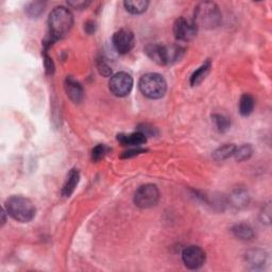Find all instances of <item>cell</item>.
Listing matches in <instances>:
<instances>
[{
    "instance_id": "1",
    "label": "cell",
    "mask_w": 272,
    "mask_h": 272,
    "mask_svg": "<svg viewBox=\"0 0 272 272\" xmlns=\"http://www.w3.org/2000/svg\"><path fill=\"white\" fill-rule=\"evenodd\" d=\"M73 25V15L66 6H56L48 17L49 36L54 40L62 38L70 31Z\"/></svg>"
},
{
    "instance_id": "2",
    "label": "cell",
    "mask_w": 272,
    "mask_h": 272,
    "mask_svg": "<svg viewBox=\"0 0 272 272\" xmlns=\"http://www.w3.org/2000/svg\"><path fill=\"white\" fill-rule=\"evenodd\" d=\"M5 212L13 219L27 223L30 222L36 215L35 205L28 198L23 196H12L5 201Z\"/></svg>"
},
{
    "instance_id": "3",
    "label": "cell",
    "mask_w": 272,
    "mask_h": 272,
    "mask_svg": "<svg viewBox=\"0 0 272 272\" xmlns=\"http://www.w3.org/2000/svg\"><path fill=\"white\" fill-rule=\"evenodd\" d=\"M145 52L153 62L159 65H169L176 61H179L183 54L184 48L179 45L163 46L158 44H152L146 47Z\"/></svg>"
},
{
    "instance_id": "4",
    "label": "cell",
    "mask_w": 272,
    "mask_h": 272,
    "mask_svg": "<svg viewBox=\"0 0 272 272\" xmlns=\"http://www.w3.org/2000/svg\"><path fill=\"white\" fill-rule=\"evenodd\" d=\"M221 19L222 14L219 6L215 2L210 1L201 2L197 5L193 18L198 28L203 27L205 29H214L218 27L221 23Z\"/></svg>"
},
{
    "instance_id": "5",
    "label": "cell",
    "mask_w": 272,
    "mask_h": 272,
    "mask_svg": "<svg viewBox=\"0 0 272 272\" xmlns=\"http://www.w3.org/2000/svg\"><path fill=\"white\" fill-rule=\"evenodd\" d=\"M139 91L149 99H160L164 97L167 91V83L160 73H146L139 80Z\"/></svg>"
},
{
    "instance_id": "6",
    "label": "cell",
    "mask_w": 272,
    "mask_h": 272,
    "mask_svg": "<svg viewBox=\"0 0 272 272\" xmlns=\"http://www.w3.org/2000/svg\"><path fill=\"white\" fill-rule=\"evenodd\" d=\"M133 200L139 208L153 207L160 201V190L154 184L141 185L135 192Z\"/></svg>"
},
{
    "instance_id": "7",
    "label": "cell",
    "mask_w": 272,
    "mask_h": 272,
    "mask_svg": "<svg viewBox=\"0 0 272 272\" xmlns=\"http://www.w3.org/2000/svg\"><path fill=\"white\" fill-rule=\"evenodd\" d=\"M108 87L114 96L126 97L133 88V78L128 72H117L111 77Z\"/></svg>"
},
{
    "instance_id": "8",
    "label": "cell",
    "mask_w": 272,
    "mask_h": 272,
    "mask_svg": "<svg viewBox=\"0 0 272 272\" xmlns=\"http://www.w3.org/2000/svg\"><path fill=\"white\" fill-rule=\"evenodd\" d=\"M197 31H198V26L193 19L182 16L176 19L173 24L174 37L180 42H187V40L193 39L196 36Z\"/></svg>"
},
{
    "instance_id": "9",
    "label": "cell",
    "mask_w": 272,
    "mask_h": 272,
    "mask_svg": "<svg viewBox=\"0 0 272 272\" xmlns=\"http://www.w3.org/2000/svg\"><path fill=\"white\" fill-rule=\"evenodd\" d=\"M205 252L198 246H189L182 252V261L188 269L196 270L201 268L205 263Z\"/></svg>"
},
{
    "instance_id": "10",
    "label": "cell",
    "mask_w": 272,
    "mask_h": 272,
    "mask_svg": "<svg viewBox=\"0 0 272 272\" xmlns=\"http://www.w3.org/2000/svg\"><path fill=\"white\" fill-rule=\"evenodd\" d=\"M113 46L120 54L130 52L135 45V37L132 31L128 29H120L114 33Z\"/></svg>"
},
{
    "instance_id": "11",
    "label": "cell",
    "mask_w": 272,
    "mask_h": 272,
    "mask_svg": "<svg viewBox=\"0 0 272 272\" xmlns=\"http://www.w3.org/2000/svg\"><path fill=\"white\" fill-rule=\"evenodd\" d=\"M65 92L67 96L70 98L71 101L74 103H80L84 98V90L83 86L81 85L80 82L77 80H74L72 77H67L64 83Z\"/></svg>"
},
{
    "instance_id": "12",
    "label": "cell",
    "mask_w": 272,
    "mask_h": 272,
    "mask_svg": "<svg viewBox=\"0 0 272 272\" xmlns=\"http://www.w3.org/2000/svg\"><path fill=\"white\" fill-rule=\"evenodd\" d=\"M117 140L124 146L139 147L147 142V136L139 131L130 134H118Z\"/></svg>"
},
{
    "instance_id": "13",
    "label": "cell",
    "mask_w": 272,
    "mask_h": 272,
    "mask_svg": "<svg viewBox=\"0 0 272 272\" xmlns=\"http://www.w3.org/2000/svg\"><path fill=\"white\" fill-rule=\"evenodd\" d=\"M80 180V172L78 169H71L70 172L68 173V176L66 179L65 184L62 188V195L66 198H69V197L73 194L74 189H76L78 183Z\"/></svg>"
},
{
    "instance_id": "14",
    "label": "cell",
    "mask_w": 272,
    "mask_h": 272,
    "mask_svg": "<svg viewBox=\"0 0 272 272\" xmlns=\"http://www.w3.org/2000/svg\"><path fill=\"white\" fill-rule=\"evenodd\" d=\"M250 200L249 194L246 189H235L232 193V195L230 196V201L232 206L235 208H243L248 205Z\"/></svg>"
},
{
    "instance_id": "15",
    "label": "cell",
    "mask_w": 272,
    "mask_h": 272,
    "mask_svg": "<svg viewBox=\"0 0 272 272\" xmlns=\"http://www.w3.org/2000/svg\"><path fill=\"white\" fill-rule=\"evenodd\" d=\"M267 255L262 250H251L246 254V260L249 263L250 266L257 269L264 266L266 263Z\"/></svg>"
},
{
    "instance_id": "16",
    "label": "cell",
    "mask_w": 272,
    "mask_h": 272,
    "mask_svg": "<svg viewBox=\"0 0 272 272\" xmlns=\"http://www.w3.org/2000/svg\"><path fill=\"white\" fill-rule=\"evenodd\" d=\"M232 232L235 237L240 240H251L254 237V231L247 223L236 224L232 228Z\"/></svg>"
},
{
    "instance_id": "17",
    "label": "cell",
    "mask_w": 272,
    "mask_h": 272,
    "mask_svg": "<svg viewBox=\"0 0 272 272\" xmlns=\"http://www.w3.org/2000/svg\"><path fill=\"white\" fill-rule=\"evenodd\" d=\"M124 5L129 13L137 15L147 10L149 1H147V0H127V1L124 2Z\"/></svg>"
},
{
    "instance_id": "18",
    "label": "cell",
    "mask_w": 272,
    "mask_h": 272,
    "mask_svg": "<svg viewBox=\"0 0 272 272\" xmlns=\"http://www.w3.org/2000/svg\"><path fill=\"white\" fill-rule=\"evenodd\" d=\"M210 67H212L210 61H206L205 63H204L201 67H199L198 69L192 74V77H190V84H192V86L199 85L202 81L206 78L210 70Z\"/></svg>"
},
{
    "instance_id": "19",
    "label": "cell",
    "mask_w": 272,
    "mask_h": 272,
    "mask_svg": "<svg viewBox=\"0 0 272 272\" xmlns=\"http://www.w3.org/2000/svg\"><path fill=\"white\" fill-rule=\"evenodd\" d=\"M255 105V100L250 94H243L239 100V113L242 116H249L252 114Z\"/></svg>"
},
{
    "instance_id": "20",
    "label": "cell",
    "mask_w": 272,
    "mask_h": 272,
    "mask_svg": "<svg viewBox=\"0 0 272 272\" xmlns=\"http://www.w3.org/2000/svg\"><path fill=\"white\" fill-rule=\"evenodd\" d=\"M236 146L233 144H226L221 147H219L215 152L213 153V158L217 162H222L224 160H228L231 156L234 155Z\"/></svg>"
},
{
    "instance_id": "21",
    "label": "cell",
    "mask_w": 272,
    "mask_h": 272,
    "mask_svg": "<svg viewBox=\"0 0 272 272\" xmlns=\"http://www.w3.org/2000/svg\"><path fill=\"white\" fill-rule=\"evenodd\" d=\"M253 154V148L251 145H242L240 147H236L234 152V158L237 162H243L249 160Z\"/></svg>"
},
{
    "instance_id": "22",
    "label": "cell",
    "mask_w": 272,
    "mask_h": 272,
    "mask_svg": "<svg viewBox=\"0 0 272 272\" xmlns=\"http://www.w3.org/2000/svg\"><path fill=\"white\" fill-rule=\"evenodd\" d=\"M45 6L46 2L44 1H33L26 6V13L28 14V16L36 18L44 12Z\"/></svg>"
},
{
    "instance_id": "23",
    "label": "cell",
    "mask_w": 272,
    "mask_h": 272,
    "mask_svg": "<svg viewBox=\"0 0 272 272\" xmlns=\"http://www.w3.org/2000/svg\"><path fill=\"white\" fill-rule=\"evenodd\" d=\"M213 121L214 124L216 126V129L218 130L219 132L223 133V132H227L230 127H231V120L224 116V115H221V114H214L213 116Z\"/></svg>"
},
{
    "instance_id": "24",
    "label": "cell",
    "mask_w": 272,
    "mask_h": 272,
    "mask_svg": "<svg viewBox=\"0 0 272 272\" xmlns=\"http://www.w3.org/2000/svg\"><path fill=\"white\" fill-rule=\"evenodd\" d=\"M108 151V148L105 145H98L92 150V160L94 162H99L104 158Z\"/></svg>"
},
{
    "instance_id": "25",
    "label": "cell",
    "mask_w": 272,
    "mask_h": 272,
    "mask_svg": "<svg viewBox=\"0 0 272 272\" xmlns=\"http://www.w3.org/2000/svg\"><path fill=\"white\" fill-rule=\"evenodd\" d=\"M44 66L46 72L48 74H52L54 72V63L52 59L47 54V51H44Z\"/></svg>"
},
{
    "instance_id": "26",
    "label": "cell",
    "mask_w": 272,
    "mask_h": 272,
    "mask_svg": "<svg viewBox=\"0 0 272 272\" xmlns=\"http://www.w3.org/2000/svg\"><path fill=\"white\" fill-rule=\"evenodd\" d=\"M67 3L68 5L76 10H83L91 4V1H85V0H71V1H68Z\"/></svg>"
},
{
    "instance_id": "27",
    "label": "cell",
    "mask_w": 272,
    "mask_h": 272,
    "mask_svg": "<svg viewBox=\"0 0 272 272\" xmlns=\"http://www.w3.org/2000/svg\"><path fill=\"white\" fill-rule=\"evenodd\" d=\"M98 70L102 74V76H104V77L111 76V73H112V69L110 68V66H108L105 62H103V61H99Z\"/></svg>"
},
{
    "instance_id": "28",
    "label": "cell",
    "mask_w": 272,
    "mask_h": 272,
    "mask_svg": "<svg viewBox=\"0 0 272 272\" xmlns=\"http://www.w3.org/2000/svg\"><path fill=\"white\" fill-rule=\"evenodd\" d=\"M147 152L146 149H141V148H136V149H130V150H128L126 152H124V154L121 155L122 159H128V158H132V156H136L140 153H145Z\"/></svg>"
},
{
    "instance_id": "29",
    "label": "cell",
    "mask_w": 272,
    "mask_h": 272,
    "mask_svg": "<svg viewBox=\"0 0 272 272\" xmlns=\"http://www.w3.org/2000/svg\"><path fill=\"white\" fill-rule=\"evenodd\" d=\"M84 29L88 34H93L95 32V29H96V25L92 20H88L84 25Z\"/></svg>"
}]
</instances>
